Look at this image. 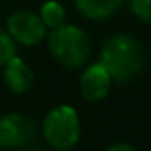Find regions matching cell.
Wrapping results in <instances>:
<instances>
[{"instance_id":"cell-8","label":"cell","mask_w":151,"mask_h":151,"mask_svg":"<svg viewBox=\"0 0 151 151\" xmlns=\"http://www.w3.org/2000/svg\"><path fill=\"white\" fill-rule=\"evenodd\" d=\"M124 0H75L77 11L87 20H107L116 14Z\"/></svg>"},{"instance_id":"cell-5","label":"cell","mask_w":151,"mask_h":151,"mask_svg":"<svg viewBox=\"0 0 151 151\" xmlns=\"http://www.w3.org/2000/svg\"><path fill=\"white\" fill-rule=\"evenodd\" d=\"M37 133L36 123L18 112H11L6 116H0V147L6 149H18L27 146L34 140Z\"/></svg>"},{"instance_id":"cell-9","label":"cell","mask_w":151,"mask_h":151,"mask_svg":"<svg viewBox=\"0 0 151 151\" xmlns=\"http://www.w3.org/2000/svg\"><path fill=\"white\" fill-rule=\"evenodd\" d=\"M39 18L45 23V27L52 30V29H57V27H60L64 23L66 11H64V7L59 2H55V0H48V2H45L41 6V9H39Z\"/></svg>"},{"instance_id":"cell-2","label":"cell","mask_w":151,"mask_h":151,"mask_svg":"<svg viewBox=\"0 0 151 151\" xmlns=\"http://www.w3.org/2000/svg\"><path fill=\"white\" fill-rule=\"evenodd\" d=\"M48 50L64 68H80L91 55L89 36L77 25L62 23L48 34Z\"/></svg>"},{"instance_id":"cell-1","label":"cell","mask_w":151,"mask_h":151,"mask_svg":"<svg viewBox=\"0 0 151 151\" xmlns=\"http://www.w3.org/2000/svg\"><path fill=\"white\" fill-rule=\"evenodd\" d=\"M100 62L109 71L112 82L126 84L142 71V46L130 34H114L103 43Z\"/></svg>"},{"instance_id":"cell-4","label":"cell","mask_w":151,"mask_h":151,"mask_svg":"<svg viewBox=\"0 0 151 151\" xmlns=\"http://www.w3.org/2000/svg\"><path fill=\"white\" fill-rule=\"evenodd\" d=\"M6 30L14 43L23 46H36L46 37L48 29L41 22L39 14L32 11H16L7 18Z\"/></svg>"},{"instance_id":"cell-11","label":"cell","mask_w":151,"mask_h":151,"mask_svg":"<svg viewBox=\"0 0 151 151\" xmlns=\"http://www.w3.org/2000/svg\"><path fill=\"white\" fill-rule=\"evenodd\" d=\"M130 9L135 18L151 25V0H130Z\"/></svg>"},{"instance_id":"cell-3","label":"cell","mask_w":151,"mask_h":151,"mask_svg":"<svg viewBox=\"0 0 151 151\" xmlns=\"http://www.w3.org/2000/svg\"><path fill=\"white\" fill-rule=\"evenodd\" d=\"M45 140L59 151L71 149L80 139V119L71 105L52 109L43 121Z\"/></svg>"},{"instance_id":"cell-6","label":"cell","mask_w":151,"mask_h":151,"mask_svg":"<svg viewBox=\"0 0 151 151\" xmlns=\"http://www.w3.org/2000/svg\"><path fill=\"white\" fill-rule=\"evenodd\" d=\"M112 84L114 82L110 78L109 71L98 60L84 69L80 77V93L87 101H101L107 98Z\"/></svg>"},{"instance_id":"cell-12","label":"cell","mask_w":151,"mask_h":151,"mask_svg":"<svg viewBox=\"0 0 151 151\" xmlns=\"http://www.w3.org/2000/svg\"><path fill=\"white\" fill-rule=\"evenodd\" d=\"M107 151H137L133 146H130L128 142H117V144H112Z\"/></svg>"},{"instance_id":"cell-10","label":"cell","mask_w":151,"mask_h":151,"mask_svg":"<svg viewBox=\"0 0 151 151\" xmlns=\"http://www.w3.org/2000/svg\"><path fill=\"white\" fill-rule=\"evenodd\" d=\"M13 57H16V43L7 30L0 29V66H6Z\"/></svg>"},{"instance_id":"cell-7","label":"cell","mask_w":151,"mask_h":151,"mask_svg":"<svg viewBox=\"0 0 151 151\" xmlns=\"http://www.w3.org/2000/svg\"><path fill=\"white\" fill-rule=\"evenodd\" d=\"M34 75L32 69L27 66V62L20 57H13L4 66V82L9 91L14 94H23L32 87Z\"/></svg>"}]
</instances>
